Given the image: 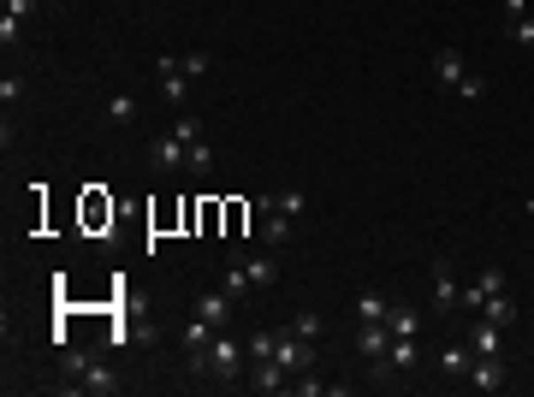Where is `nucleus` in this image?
I'll use <instances>...</instances> for the list:
<instances>
[{
  "instance_id": "1",
  "label": "nucleus",
  "mask_w": 534,
  "mask_h": 397,
  "mask_svg": "<svg viewBox=\"0 0 534 397\" xmlns=\"http://www.w3.org/2000/svg\"><path fill=\"white\" fill-rule=\"evenodd\" d=\"M208 379H237L244 374V344H237L226 326L214 332V344H208V368H202Z\"/></svg>"
},
{
  "instance_id": "2",
  "label": "nucleus",
  "mask_w": 534,
  "mask_h": 397,
  "mask_svg": "<svg viewBox=\"0 0 534 397\" xmlns=\"http://www.w3.org/2000/svg\"><path fill=\"white\" fill-rule=\"evenodd\" d=\"M72 386H78V392H89V397H113L119 392V374L113 368H107V362H89V356H72Z\"/></svg>"
},
{
  "instance_id": "3",
  "label": "nucleus",
  "mask_w": 534,
  "mask_h": 397,
  "mask_svg": "<svg viewBox=\"0 0 534 397\" xmlns=\"http://www.w3.org/2000/svg\"><path fill=\"white\" fill-rule=\"evenodd\" d=\"M274 362L285 368V374H309V368H315V350H309V338L279 332V344H274Z\"/></svg>"
},
{
  "instance_id": "4",
  "label": "nucleus",
  "mask_w": 534,
  "mask_h": 397,
  "mask_svg": "<svg viewBox=\"0 0 534 397\" xmlns=\"http://www.w3.org/2000/svg\"><path fill=\"white\" fill-rule=\"evenodd\" d=\"M178 338H184V362H190V374H202V368H208V344H214V326L190 315V326H184Z\"/></svg>"
},
{
  "instance_id": "5",
  "label": "nucleus",
  "mask_w": 534,
  "mask_h": 397,
  "mask_svg": "<svg viewBox=\"0 0 534 397\" xmlns=\"http://www.w3.org/2000/svg\"><path fill=\"white\" fill-rule=\"evenodd\" d=\"M463 379H469L475 392H505V379H511V374H505V362H499V356H475Z\"/></svg>"
},
{
  "instance_id": "6",
  "label": "nucleus",
  "mask_w": 534,
  "mask_h": 397,
  "mask_svg": "<svg viewBox=\"0 0 534 397\" xmlns=\"http://www.w3.org/2000/svg\"><path fill=\"white\" fill-rule=\"evenodd\" d=\"M149 160H155V166H166V172H178V166L190 160V142L178 137V131H166V137H155V149H149Z\"/></svg>"
},
{
  "instance_id": "7",
  "label": "nucleus",
  "mask_w": 534,
  "mask_h": 397,
  "mask_svg": "<svg viewBox=\"0 0 534 397\" xmlns=\"http://www.w3.org/2000/svg\"><path fill=\"white\" fill-rule=\"evenodd\" d=\"M232 309H237V302L226 297V291H202V297H197V320H208L214 332H220V326H232Z\"/></svg>"
},
{
  "instance_id": "8",
  "label": "nucleus",
  "mask_w": 534,
  "mask_h": 397,
  "mask_svg": "<svg viewBox=\"0 0 534 397\" xmlns=\"http://www.w3.org/2000/svg\"><path fill=\"white\" fill-rule=\"evenodd\" d=\"M505 285H511V279L499 273V267H487V273L475 279V285H463V309H475V315H481V302H487V297H499Z\"/></svg>"
},
{
  "instance_id": "9",
  "label": "nucleus",
  "mask_w": 534,
  "mask_h": 397,
  "mask_svg": "<svg viewBox=\"0 0 534 397\" xmlns=\"http://www.w3.org/2000/svg\"><path fill=\"white\" fill-rule=\"evenodd\" d=\"M160 101H173V107H184V101H190V78L178 72V60H173V54L160 60Z\"/></svg>"
},
{
  "instance_id": "10",
  "label": "nucleus",
  "mask_w": 534,
  "mask_h": 397,
  "mask_svg": "<svg viewBox=\"0 0 534 397\" xmlns=\"http://www.w3.org/2000/svg\"><path fill=\"white\" fill-rule=\"evenodd\" d=\"M469 350H475V356H499V350H505V326H493V320L481 315L469 326Z\"/></svg>"
},
{
  "instance_id": "11",
  "label": "nucleus",
  "mask_w": 534,
  "mask_h": 397,
  "mask_svg": "<svg viewBox=\"0 0 534 397\" xmlns=\"http://www.w3.org/2000/svg\"><path fill=\"white\" fill-rule=\"evenodd\" d=\"M457 302H463V291H457L452 267H445V261H434V309L445 315V309H457Z\"/></svg>"
},
{
  "instance_id": "12",
  "label": "nucleus",
  "mask_w": 534,
  "mask_h": 397,
  "mask_svg": "<svg viewBox=\"0 0 534 397\" xmlns=\"http://www.w3.org/2000/svg\"><path fill=\"white\" fill-rule=\"evenodd\" d=\"M386 315H392V302L380 297V291H362L356 297V326H386Z\"/></svg>"
},
{
  "instance_id": "13",
  "label": "nucleus",
  "mask_w": 534,
  "mask_h": 397,
  "mask_svg": "<svg viewBox=\"0 0 534 397\" xmlns=\"http://www.w3.org/2000/svg\"><path fill=\"white\" fill-rule=\"evenodd\" d=\"M434 78H439V83H452V89L469 78V65H463V54H457V48H439V54H434Z\"/></svg>"
},
{
  "instance_id": "14",
  "label": "nucleus",
  "mask_w": 534,
  "mask_h": 397,
  "mask_svg": "<svg viewBox=\"0 0 534 397\" xmlns=\"http://www.w3.org/2000/svg\"><path fill=\"white\" fill-rule=\"evenodd\" d=\"M250 386H256V392H285V386H291V374H285L274 356H256V379H250Z\"/></svg>"
},
{
  "instance_id": "15",
  "label": "nucleus",
  "mask_w": 534,
  "mask_h": 397,
  "mask_svg": "<svg viewBox=\"0 0 534 397\" xmlns=\"http://www.w3.org/2000/svg\"><path fill=\"white\" fill-rule=\"evenodd\" d=\"M356 350H362L368 362L386 356V350H392V332H386V326H356Z\"/></svg>"
},
{
  "instance_id": "16",
  "label": "nucleus",
  "mask_w": 534,
  "mask_h": 397,
  "mask_svg": "<svg viewBox=\"0 0 534 397\" xmlns=\"http://www.w3.org/2000/svg\"><path fill=\"white\" fill-rule=\"evenodd\" d=\"M386 356H392L398 374H415V368H422V344H415V338H392V350H386Z\"/></svg>"
},
{
  "instance_id": "17",
  "label": "nucleus",
  "mask_w": 534,
  "mask_h": 397,
  "mask_svg": "<svg viewBox=\"0 0 534 397\" xmlns=\"http://www.w3.org/2000/svg\"><path fill=\"white\" fill-rule=\"evenodd\" d=\"M386 332L392 338H422V309H392V315H386Z\"/></svg>"
},
{
  "instance_id": "18",
  "label": "nucleus",
  "mask_w": 534,
  "mask_h": 397,
  "mask_svg": "<svg viewBox=\"0 0 534 397\" xmlns=\"http://www.w3.org/2000/svg\"><path fill=\"white\" fill-rule=\"evenodd\" d=\"M220 291H226V297H232V302H244V297H250V291H256V285H250V273H244V261H232V267L220 273Z\"/></svg>"
},
{
  "instance_id": "19",
  "label": "nucleus",
  "mask_w": 534,
  "mask_h": 397,
  "mask_svg": "<svg viewBox=\"0 0 534 397\" xmlns=\"http://www.w3.org/2000/svg\"><path fill=\"white\" fill-rule=\"evenodd\" d=\"M244 273H250V285H256V291H267V285L279 279V261L274 256H250V261H244Z\"/></svg>"
},
{
  "instance_id": "20",
  "label": "nucleus",
  "mask_w": 534,
  "mask_h": 397,
  "mask_svg": "<svg viewBox=\"0 0 534 397\" xmlns=\"http://www.w3.org/2000/svg\"><path fill=\"white\" fill-rule=\"evenodd\" d=\"M481 315L493 320V326H516V302H511V291H499V297H487V302H481Z\"/></svg>"
},
{
  "instance_id": "21",
  "label": "nucleus",
  "mask_w": 534,
  "mask_h": 397,
  "mask_svg": "<svg viewBox=\"0 0 534 397\" xmlns=\"http://www.w3.org/2000/svg\"><path fill=\"white\" fill-rule=\"evenodd\" d=\"M261 208H267V202H261ZM261 243H267V249H279V243H291V219L279 214V208H267V232H261Z\"/></svg>"
},
{
  "instance_id": "22",
  "label": "nucleus",
  "mask_w": 534,
  "mask_h": 397,
  "mask_svg": "<svg viewBox=\"0 0 534 397\" xmlns=\"http://www.w3.org/2000/svg\"><path fill=\"white\" fill-rule=\"evenodd\" d=\"M267 208H279L285 219H297L303 208H309V196H303V190H279V196H267Z\"/></svg>"
},
{
  "instance_id": "23",
  "label": "nucleus",
  "mask_w": 534,
  "mask_h": 397,
  "mask_svg": "<svg viewBox=\"0 0 534 397\" xmlns=\"http://www.w3.org/2000/svg\"><path fill=\"white\" fill-rule=\"evenodd\" d=\"M107 119L131 125V119H137V95H107Z\"/></svg>"
},
{
  "instance_id": "24",
  "label": "nucleus",
  "mask_w": 534,
  "mask_h": 397,
  "mask_svg": "<svg viewBox=\"0 0 534 397\" xmlns=\"http://www.w3.org/2000/svg\"><path fill=\"white\" fill-rule=\"evenodd\" d=\"M505 36L522 42V48H534V12H522V19H505Z\"/></svg>"
},
{
  "instance_id": "25",
  "label": "nucleus",
  "mask_w": 534,
  "mask_h": 397,
  "mask_svg": "<svg viewBox=\"0 0 534 397\" xmlns=\"http://www.w3.org/2000/svg\"><path fill=\"white\" fill-rule=\"evenodd\" d=\"M469 362H475V350H469V344H457V350L439 356V368H445V374H469Z\"/></svg>"
},
{
  "instance_id": "26",
  "label": "nucleus",
  "mask_w": 534,
  "mask_h": 397,
  "mask_svg": "<svg viewBox=\"0 0 534 397\" xmlns=\"http://www.w3.org/2000/svg\"><path fill=\"white\" fill-rule=\"evenodd\" d=\"M208 65H214V60H208V54H202V48H197V54H178V72H184V78H202V72H208Z\"/></svg>"
},
{
  "instance_id": "27",
  "label": "nucleus",
  "mask_w": 534,
  "mask_h": 397,
  "mask_svg": "<svg viewBox=\"0 0 534 397\" xmlns=\"http://www.w3.org/2000/svg\"><path fill=\"white\" fill-rule=\"evenodd\" d=\"M184 166H190V172H208V166H214V149H208V142H190V160H184Z\"/></svg>"
},
{
  "instance_id": "28",
  "label": "nucleus",
  "mask_w": 534,
  "mask_h": 397,
  "mask_svg": "<svg viewBox=\"0 0 534 397\" xmlns=\"http://www.w3.org/2000/svg\"><path fill=\"white\" fill-rule=\"evenodd\" d=\"M19 36H24V19H6L0 12V48H19Z\"/></svg>"
},
{
  "instance_id": "29",
  "label": "nucleus",
  "mask_w": 534,
  "mask_h": 397,
  "mask_svg": "<svg viewBox=\"0 0 534 397\" xmlns=\"http://www.w3.org/2000/svg\"><path fill=\"white\" fill-rule=\"evenodd\" d=\"M291 332L315 344V332H321V315H315V309H309V315H297V320H291Z\"/></svg>"
},
{
  "instance_id": "30",
  "label": "nucleus",
  "mask_w": 534,
  "mask_h": 397,
  "mask_svg": "<svg viewBox=\"0 0 534 397\" xmlns=\"http://www.w3.org/2000/svg\"><path fill=\"white\" fill-rule=\"evenodd\" d=\"M24 95V78H12V72H6V78H0V101H6V107H12V101Z\"/></svg>"
},
{
  "instance_id": "31",
  "label": "nucleus",
  "mask_w": 534,
  "mask_h": 397,
  "mask_svg": "<svg viewBox=\"0 0 534 397\" xmlns=\"http://www.w3.org/2000/svg\"><path fill=\"white\" fill-rule=\"evenodd\" d=\"M297 392H303V397H321V392H333V386H327V379H315V374H303V379H297Z\"/></svg>"
},
{
  "instance_id": "32",
  "label": "nucleus",
  "mask_w": 534,
  "mask_h": 397,
  "mask_svg": "<svg viewBox=\"0 0 534 397\" xmlns=\"http://www.w3.org/2000/svg\"><path fill=\"white\" fill-rule=\"evenodd\" d=\"M173 131H178V137H184V142H197V137H202V125L190 119V113H178V125H173Z\"/></svg>"
},
{
  "instance_id": "33",
  "label": "nucleus",
  "mask_w": 534,
  "mask_h": 397,
  "mask_svg": "<svg viewBox=\"0 0 534 397\" xmlns=\"http://www.w3.org/2000/svg\"><path fill=\"white\" fill-rule=\"evenodd\" d=\"M457 101H481V78H475V72L457 83Z\"/></svg>"
},
{
  "instance_id": "34",
  "label": "nucleus",
  "mask_w": 534,
  "mask_h": 397,
  "mask_svg": "<svg viewBox=\"0 0 534 397\" xmlns=\"http://www.w3.org/2000/svg\"><path fill=\"white\" fill-rule=\"evenodd\" d=\"M36 12V0H6V19H30Z\"/></svg>"
},
{
  "instance_id": "35",
  "label": "nucleus",
  "mask_w": 534,
  "mask_h": 397,
  "mask_svg": "<svg viewBox=\"0 0 534 397\" xmlns=\"http://www.w3.org/2000/svg\"><path fill=\"white\" fill-rule=\"evenodd\" d=\"M499 12H505V19H522V12H529V0H499Z\"/></svg>"
},
{
  "instance_id": "36",
  "label": "nucleus",
  "mask_w": 534,
  "mask_h": 397,
  "mask_svg": "<svg viewBox=\"0 0 534 397\" xmlns=\"http://www.w3.org/2000/svg\"><path fill=\"white\" fill-rule=\"evenodd\" d=\"M529 219H534V196H529Z\"/></svg>"
}]
</instances>
